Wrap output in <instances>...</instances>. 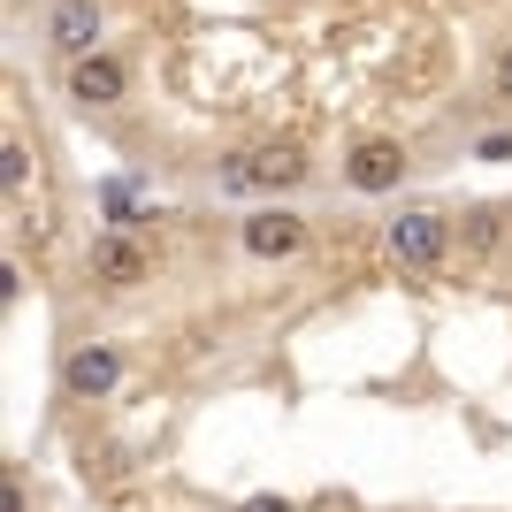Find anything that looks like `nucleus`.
<instances>
[{
	"instance_id": "f257e3e1",
	"label": "nucleus",
	"mask_w": 512,
	"mask_h": 512,
	"mask_svg": "<svg viewBox=\"0 0 512 512\" xmlns=\"http://www.w3.org/2000/svg\"><path fill=\"white\" fill-rule=\"evenodd\" d=\"M306 176H314V161H306V146H253V153H230L222 169H214V184L222 192H299Z\"/></svg>"
},
{
	"instance_id": "f03ea898",
	"label": "nucleus",
	"mask_w": 512,
	"mask_h": 512,
	"mask_svg": "<svg viewBox=\"0 0 512 512\" xmlns=\"http://www.w3.org/2000/svg\"><path fill=\"white\" fill-rule=\"evenodd\" d=\"M123 344H107V337H85V344H69V360H62V398L69 406H100V398H115L123 390Z\"/></svg>"
},
{
	"instance_id": "7ed1b4c3",
	"label": "nucleus",
	"mask_w": 512,
	"mask_h": 512,
	"mask_svg": "<svg viewBox=\"0 0 512 512\" xmlns=\"http://www.w3.org/2000/svg\"><path fill=\"white\" fill-rule=\"evenodd\" d=\"M85 276L100 283V291H138V283H153V253L138 230H100L85 245Z\"/></svg>"
},
{
	"instance_id": "20e7f679",
	"label": "nucleus",
	"mask_w": 512,
	"mask_h": 512,
	"mask_svg": "<svg viewBox=\"0 0 512 512\" xmlns=\"http://www.w3.org/2000/svg\"><path fill=\"white\" fill-rule=\"evenodd\" d=\"M383 237H390V260L413 268V276H436L444 253H451V222H444V214H428V207H406Z\"/></svg>"
},
{
	"instance_id": "39448f33",
	"label": "nucleus",
	"mask_w": 512,
	"mask_h": 512,
	"mask_svg": "<svg viewBox=\"0 0 512 512\" xmlns=\"http://www.w3.org/2000/svg\"><path fill=\"white\" fill-rule=\"evenodd\" d=\"M100 31H107L100 0H54V8H46V46H54L62 62H92V54H100Z\"/></svg>"
},
{
	"instance_id": "423d86ee",
	"label": "nucleus",
	"mask_w": 512,
	"mask_h": 512,
	"mask_svg": "<svg viewBox=\"0 0 512 512\" xmlns=\"http://www.w3.org/2000/svg\"><path fill=\"white\" fill-rule=\"evenodd\" d=\"M237 245L253 260H291L306 245V214L299 207H253L245 222H237Z\"/></svg>"
},
{
	"instance_id": "0eeeda50",
	"label": "nucleus",
	"mask_w": 512,
	"mask_h": 512,
	"mask_svg": "<svg viewBox=\"0 0 512 512\" xmlns=\"http://www.w3.org/2000/svg\"><path fill=\"white\" fill-rule=\"evenodd\" d=\"M398 176H406V146H398V138H360V146L344 153V184L360 199L398 192Z\"/></svg>"
},
{
	"instance_id": "6e6552de",
	"label": "nucleus",
	"mask_w": 512,
	"mask_h": 512,
	"mask_svg": "<svg viewBox=\"0 0 512 512\" xmlns=\"http://www.w3.org/2000/svg\"><path fill=\"white\" fill-rule=\"evenodd\" d=\"M69 100L77 107H123L130 100V69H123V54H92V62H69Z\"/></svg>"
},
{
	"instance_id": "1a4fd4ad",
	"label": "nucleus",
	"mask_w": 512,
	"mask_h": 512,
	"mask_svg": "<svg viewBox=\"0 0 512 512\" xmlns=\"http://www.w3.org/2000/svg\"><path fill=\"white\" fill-rule=\"evenodd\" d=\"M459 237H467V253H490L497 237H505V214H497V207H474V214H467V230H459Z\"/></svg>"
},
{
	"instance_id": "9d476101",
	"label": "nucleus",
	"mask_w": 512,
	"mask_h": 512,
	"mask_svg": "<svg viewBox=\"0 0 512 512\" xmlns=\"http://www.w3.org/2000/svg\"><path fill=\"white\" fill-rule=\"evenodd\" d=\"M23 176H31V153H23V138H8V146H0V184H8V199L23 192Z\"/></svg>"
},
{
	"instance_id": "9b49d317",
	"label": "nucleus",
	"mask_w": 512,
	"mask_h": 512,
	"mask_svg": "<svg viewBox=\"0 0 512 512\" xmlns=\"http://www.w3.org/2000/svg\"><path fill=\"white\" fill-rule=\"evenodd\" d=\"M237 512H291V497H268V490H260V497H245Z\"/></svg>"
},
{
	"instance_id": "f8f14e48",
	"label": "nucleus",
	"mask_w": 512,
	"mask_h": 512,
	"mask_svg": "<svg viewBox=\"0 0 512 512\" xmlns=\"http://www.w3.org/2000/svg\"><path fill=\"white\" fill-rule=\"evenodd\" d=\"M490 77H497V100H512V46L497 54V69H490Z\"/></svg>"
},
{
	"instance_id": "ddd939ff",
	"label": "nucleus",
	"mask_w": 512,
	"mask_h": 512,
	"mask_svg": "<svg viewBox=\"0 0 512 512\" xmlns=\"http://www.w3.org/2000/svg\"><path fill=\"white\" fill-rule=\"evenodd\" d=\"M0 512H23V482L8 474V490H0Z\"/></svg>"
}]
</instances>
